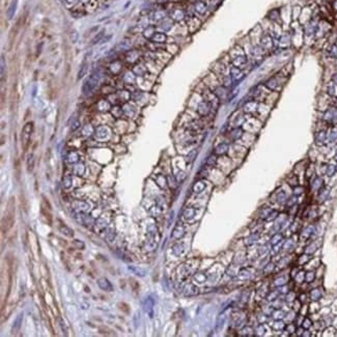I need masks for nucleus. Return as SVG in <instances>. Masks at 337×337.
Returning <instances> with one entry per match:
<instances>
[{"mask_svg": "<svg viewBox=\"0 0 337 337\" xmlns=\"http://www.w3.org/2000/svg\"><path fill=\"white\" fill-rule=\"evenodd\" d=\"M101 80V74L100 72H95L89 76V78L83 84V93L84 95H90L95 88L98 86L99 82Z\"/></svg>", "mask_w": 337, "mask_h": 337, "instance_id": "nucleus-1", "label": "nucleus"}, {"mask_svg": "<svg viewBox=\"0 0 337 337\" xmlns=\"http://www.w3.org/2000/svg\"><path fill=\"white\" fill-rule=\"evenodd\" d=\"M32 129H33V125L31 123H27L24 126L23 132H22V142L24 144V147H27L28 143H29L30 137H31Z\"/></svg>", "mask_w": 337, "mask_h": 337, "instance_id": "nucleus-2", "label": "nucleus"}, {"mask_svg": "<svg viewBox=\"0 0 337 337\" xmlns=\"http://www.w3.org/2000/svg\"><path fill=\"white\" fill-rule=\"evenodd\" d=\"M154 306H155V302H154L153 298L152 297L145 298V300H144L143 302V307L145 312L149 315V318H153L154 315Z\"/></svg>", "mask_w": 337, "mask_h": 337, "instance_id": "nucleus-3", "label": "nucleus"}, {"mask_svg": "<svg viewBox=\"0 0 337 337\" xmlns=\"http://www.w3.org/2000/svg\"><path fill=\"white\" fill-rule=\"evenodd\" d=\"M109 136H110V131L105 126H101V127H99L98 129L95 130V137L98 138L99 140L108 139Z\"/></svg>", "mask_w": 337, "mask_h": 337, "instance_id": "nucleus-4", "label": "nucleus"}, {"mask_svg": "<svg viewBox=\"0 0 337 337\" xmlns=\"http://www.w3.org/2000/svg\"><path fill=\"white\" fill-rule=\"evenodd\" d=\"M98 285L100 286V288L103 289V291H106V292L113 291V285L111 284V282L105 277L100 278V279L98 280Z\"/></svg>", "mask_w": 337, "mask_h": 337, "instance_id": "nucleus-5", "label": "nucleus"}, {"mask_svg": "<svg viewBox=\"0 0 337 337\" xmlns=\"http://www.w3.org/2000/svg\"><path fill=\"white\" fill-rule=\"evenodd\" d=\"M22 322H23V313H19L18 314V316L16 318L15 322H14V325H13V333H17L18 331L20 330V328H21L22 326Z\"/></svg>", "mask_w": 337, "mask_h": 337, "instance_id": "nucleus-6", "label": "nucleus"}, {"mask_svg": "<svg viewBox=\"0 0 337 337\" xmlns=\"http://www.w3.org/2000/svg\"><path fill=\"white\" fill-rule=\"evenodd\" d=\"M87 71H88V62L86 61V59H84V60H83V62H82V66H81L80 70H79L78 75H77V79H78V80L82 79L83 77L86 75Z\"/></svg>", "mask_w": 337, "mask_h": 337, "instance_id": "nucleus-7", "label": "nucleus"}, {"mask_svg": "<svg viewBox=\"0 0 337 337\" xmlns=\"http://www.w3.org/2000/svg\"><path fill=\"white\" fill-rule=\"evenodd\" d=\"M59 223H60V224L58 225V228H59V230L61 231L64 235H66V237H73V235H74L73 232H74V231H73L69 226H66L64 223H61L60 221H59Z\"/></svg>", "mask_w": 337, "mask_h": 337, "instance_id": "nucleus-8", "label": "nucleus"}, {"mask_svg": "<svg viewBox=\"0 0 337 337\" xmlns=\"http://www.w3.org/2000/svg\"><path fill=\"white\" fill-rule=\"evenodd\" d=\"M17 5H18V1L17 0H14L13 2H12L11 6H9V9H7V18L9 19H12V18L14 17V15H15L16 13V9H17Z\"/></svg>", "mask_w": 337, "mask_h": 337, "instance_id": "nucleus-9", "label": "nucleus"}, {"mask_svg": "<svg viewBox=\"0 0 337 337\" xmlns=\"http://www.w3.org/2000/svg\"><path fill=\"white\" fill-rule=\"evenodd\" d=\"M129 270H130V271L133 272L135 275L140 276V277H144V276H145V274H146L144 270H142L141 268L135 267V266H129Z\"/></svg>", "mask_w": 337, "mask_h": 337, "instance_id": "nucleus-10", "label": "nucleus"}, {"mask_svg": "<svg viewBox=\"0 0 337 337\" xmlns=\"http://www.w3.org/2000/svg\"><path fill=\"white\" fill-rule=\"evenodd\" d=\"M85 171V167L82 163H78L74 166V173L77 175H83Z\"/></svg>", "mask_w": 337, "mask_h": 337, "instance_id": "nucleus-11", "label": "nucleus"}, {"mask_svg": "<svg viewBox=\"0 0 337 337\" xmlns=\"http://www.w3.org/2000/svg\"><path fill=\"white\" fill-rule=\"evenodd\" d=\"M75 209H77L79 212H80V211L81 212H87V211L89 210V204L84 201H78L77 202V206H75Z\"/></svg>", "mask_w": 337, "mask_h": 337, "instance_id": "nucleus-12", "label": "nucleus"}, {"mask_svg": "<svg viewBox=\"0 0 337 337\" xmlns=\"http://www.w3.org/2000/svg\"><path fill=\"white\" fill-rule=\"evenodd\" d=\"M66 160H68L69 163L75 164V163H77V162H78L79 157H78V155H77V153H75V152H72V153H70L68 155V157H66Z\"/></svg>", "mask_w": 337, "mask_h": 337, "instance_id": "nucleus-13", "label": "nucleus"}, {"mask_svg": "<svg viewBox=\"0 0 337 337\" xmlns=\"http://www.w3.org/2000/svg\"><path fill=\"white\" fill-rule=\"evenodd\" d=\"M62 186L66 189H69L72 187V176H71L70 174H68V175H66L64 178V180H62Z\"/></svg>", "mask_w": 337, "mask_h": 337, "instance_id": "nucleus-14", "label": "nucleus"}, {"mask_svg": "<svg viewBox=\"0 0 337 337\" xmlns=\"http://www.w3.org/2000/svg\"><path fill=\"white\" fill-rule=\"evenodd\" d=\"M33 165H34L33 155H29V157H28V159H27V169L29 172L32 171V169H33Z\"/></svg>", "mask_w": 337, "mask_h": 337, "instance_id": "nucleus-15", "label": "nucleus"}, {"mask_svg": "<svg viewBox=\"0 0 337 337\" xmlns=\"http://www.w3.org/2000/svg\"><path fill=\"white\" fill-rule=\"evenodd\" d=\"M194 214H195V211H194L193 209H188V210L185 211L184 216L186 219H191V218H193Z\"/></svg>", "mask_w": 337, "mask_h": 337, "instance_id": "nucleus-16", "label": "nucleus"}, {"mask_svg": "<svg viewBox=\"0 0 337 337\" xmlns=\"http://www.w3.org/2000/svg\"><path fill=\"white\" fill-rule=\"evenodd\" d=\"M78 38H79L78 32H77L76 30H73L72 33H71V40H72L73 44H76L77 40H78Z\"/></svg>", "mask_w": 337, "mask_h": 337, "instance_id": "nucleus-17", "label": "nucleus"}, {"mask_svg": "<svg viewBox=\"0 0 337 337\" xmlns=\"http://www.w3.org/2000/svg\"><path fill=\"white\" fill-rule=\"evenodd\" d=\"M106 50H107V47H106V46H105V47H101L100 49L98 50V52H95V56H93V58H98V57H100L101 54L104 53V52L106 51Z\"/></svg>", "mask_w": 337, "mask_h": 337, "instance_id": "nucleus-18", "label": "nucleus"}, {"mask_svg": "<svg viewBox=\"0 0 337 337\" xmlns=\"http://www.w3.org/2000/svg\"><path fill=\"white\" fill-rule=\"evenodd\" d=\"M203 188H204V185L199 182L194 186V191H195V192H201V191L203 190Z\"/></svg>", "mask_w": 337, "mask_h": 337, "instance_id": "nucleus-19", "label": "nucleus"}, {"mask_svg": "<svg viewBox=\"0 0 337 337\" xmlns=\"http://www.w3.org/2000/svg\"><path fill=\"white\" fill-rule=\"evenodd\" d=\"M103 34H104V31H101L100 33L98 34V35L95 36V40H92V43H91V44L93 45V44H97V43H98V42H100V40H101V38H103Z\"/></svg>", "mask_w": 337, "mask_h": 337, "instance_id": "nucleus-20", "label": "nucleus"}, {"mask_svg": "<svg viewBox=\"0 0 337 337\" xmlns=\"http://www.w3.org/2000/svg\"><path fill=\"white\" fill-rule=\"evenodd\" d=\"M4 75V56H1V79H3Z\"/></svg>", "mask_w": 337, "mask_h": 337, "instance_id": "nucleus-21", "label": "nucleus"}, {"mask_svg": "<svg viewBox=\"0 0 337 337\" xmlns=\"http://www.w3.org/2000/svg\"><path fill=\"white\" fill-rule=\"evenodd\" d=\"M64 1H66V3L68 5H74L78 0H64Z\"/></svg>", "mask_w": 337, "mask_h": 337, "instance_id": "nucleus-22", "label": "nucleus"}, {"mask_svg": "<svg viewBox=\"0 0 337 337\" xmlns=\"http://www.w3.org/2000/svg\"><path fill=\"white\" fill-rule=\"evenodd\" d=\"M78 127H79V123H78V121H75L74 126H73V127H72V130H73V131H75V130H76Z\"/></svg>", "mask_w": 337, "mask_h": 337, "instance_id": "nucleus-23", "label": "nucleus"}, {"mask_svg": "<svg viewBox=\"0 0 337 337\" xmlns=\"http://www.w3.org/2000/svg\"><path fill=\"white\" fill-rule=\"evenodd\" d=\"M81 1H82V2H87L88 0H81Z\"/></svg>", "mask_w": 337, "mask_h": 337, "instance_id": "nucleus-24", "label": "nucleus"}]
</instances>
